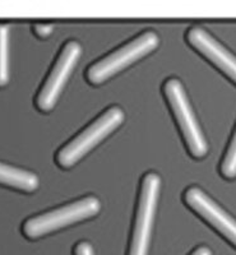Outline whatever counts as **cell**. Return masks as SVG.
Masks as SVG:
<instances>
[{"label":"cell","mask_w":236,"mask_h":255,"mask_svg":"<svg viewBox=\"0 0 236 255\" xmlns=\"http://www.w3.org/2000/svg\"><path fill=\"white\" fill-rule=\"evenodd\" d=\"M0 185L23 193H33L40 186V180L33 172L0 162Z\"/></svg>","instance_id":"obj_9"},{"label":"cell","mask_w":236,"mask_h":255,"mask_svg":"<svg viewBox=\"0 0 236 255\" xmlns=\"http://www.w3.org/2000/svg\"><path fill=\"white\" fill-rule=\"evenodd\" d=\"M163 93L178 122L179 129L183 134L184 142L189 149V153L194 158L204 157L208 152L207 140L202 133L181 82L176 78L167 79L163 84Z\"/></svg>","instance_id":"obj_4"},{"label":"cell","mask_w":236,"mask_h":255,"mask_svg":"<svg viewBox=\"0 0 236 255\" xmlns=\"http://www.w3.org/2000/svg\"><path fill=\"white\" fill-rule=\"evenodd\" d=\"M184 202L236 248V220L202 189L196 186L188 189L184 193Z\"/></svg>","instance_id":"obj_7"},{"label":"cell","mask_w":236,"mask_h":255,"mask_svg":"<svg viewBox=\"0 0 236 255\" xmlns=\"http://www.w3.org/2000/svg\"><path fill=\"white\" fill-rule=\"evenodd\" d=\"M192 255H213L212 252H211L210 248L207 247H199L198 249H196L193 252Z\"/></svg>","instance_id":"obj_14"},{"label":"cell","mask_w":236,"mask_h":255,"mask_svg":"<svg viewBox=\"0 0 236 255\" xmlns=\"http://www.w3.org/2000/svg\"><path fill=\"white\" fill-rule=\"evenodd\" d=\"M54 31V26L53 24H42V23H37L33 26V32H35V35L40 38H46L49 37Z\"/></svg>","instance_id":"obj_12"},{"label":"cell","mask_w":236,"mask_h":255,"mask_svg":"<svg viewBox=\"0 0 236 255\" xmlns=\"http://www.w3.org/2000/svg\"><path fill=\"white\" fill-rule=\"evenodd\" d=\"M9 82V27L0 24V88Z\"/></svg>","instance_id":"obj_10"},{"label":"cell","mask_w":236,"mask_h":255,"mask_svg":"<svg viewBox=\"0 0 236 255\" xmlns=\"http://www.w3.org/2000/svg\"><path fill=\"white\" fill-rule=\"evenodd\" d=\"M187 40L197 51L201 52L204 58L236 84V56L234 54L201 27L190 28Z\"/></svg>","instance_id":"obj_8"},{"label":"cell","mask_w":236,"mask_h":255,"mask_svg":"<svg viewBox=\"0 0 236 255\" xmlns=\"http://www.w3.org/2000/svg\"><path fill=\"white\" fill-rule=\"evenodd\" d=\"M100 211L101 202L96 197H86L67 206L28 218L22 226V232L29 240H36L70 225L95 217Z\"/></svg>","instance_id":"obj_1"},{"label":"cell","mask_w":236,"mask_h":255,"mask_svg":"<svg viewBox=\"0 0 236 255\" xmlns=\"http://www.w3.org/2000/svg\"><path fill=\"white\" fill-rule=\"evenodd\" d=\"M221 175L229 180H233L236 177V129L233 135L230 144H229L228 151L225 153L224 159L221 162Z\"/></svg>","instance_id":"obj_11"},{"label":"cell","mask_w":236,"mask_h":255,"mask_svg":"<svg viewBox=\"0 0 236 255\" xmlns=\"http://www.w3.org/2000/svg\"><path fill=\"white\" fill-rule=\"evenodd\" d=\"M124 122V113L118 106L108 109L85 130L61 148L56 154V163L63 168H69L78 163L86 154L92 151L100 142L110 135Z\"/></svg>","instance_id":"obj_2"},{"label":"cell","mask_w":236,"mask_h":255,"mask_svg":"<svg viewBox=\"0 0 236 255\" xmlns=\"http://www.w3.org/2000/svg\"><path fill=\"white\" fill-rule=\"evenodd\" d=\"M158 44L160 38L155 32H144L117 51L111 52L97 63L92 64L86 73V78L94 86L104 83L143 56L148 55L158 46Z\"/></svg>","instance_id":"obj_3"},{"label":"cell","mask_w":236,"mask_h":255,"mask_svg":"<svg viewBox=\"0 0 236 255\" xmlns=\"http://www.w3.org/2000/svg\"><path fill=\"white\" fill-rule=\"evenodd\" d=\"M74 255H95L94 248L87 241H82L74 249Z\"/></svg>","instance_id":"obj_13"},{"label":"cell","mask_w":236,"mask_h":255,"mask_svg":"<svg viewBox=\"0 0 236 255\" xmlns=\"http://www.w3.org/2000/svg\"><path fill=\"white\" fill-rule=\"evenodd\" d=\"M82 54V46L77 41H69L61 50L53 69L42 84L36 97V108L42 113H50L64 90L70 74L76 68Z\"/></svg>","instance_id":"obj_6"},{"label":"cell","mask_w":236,"mask_h":255,"mask_svg":"<svg viewBox=\"0 0 236 255\" xmlns=\"http://www.w3.org/2000/svg\"><path fill=\"white\" fill-rule=\"evenodd\" d=\"M160 189L161 177L157 174L149 172L143 177L128 255H148Z\"/></svg>","instance_id":"obj_5"}]
</instances>
